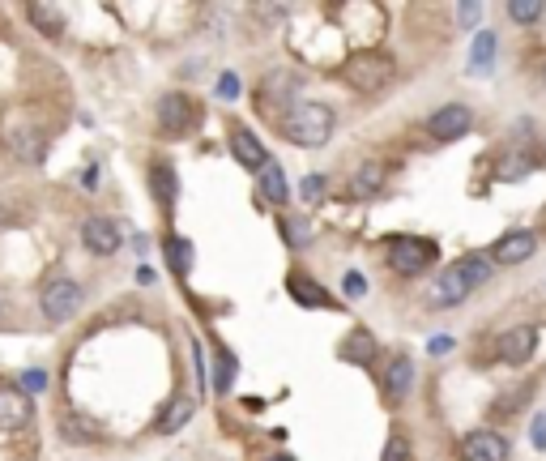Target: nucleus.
<instances>
[{"instance_id": "f704fd0d", "label": "nucleus", "mask_w": 546, "mask_h": 461, "mask_svg": "<svg viewBox=\"0 0 546 461\" xmlns=\"http://www.w3.org/2000/svg\"><path fill=\"white\" fill-rule=\"evenodd\" d=\"M534 444H538V449H546V419L534 423Z\"/></svg>"}, {"instance_id": "423d86ee", "label": "nucleus", "mask_w": 546, "mask_h": 461, "mask_svg": "<svg viewBox=\"0 0 546 461\" xmlns=\"http://www.w3.org/2000/svg\"><path fill=\"white\" fill-rule=\"evenodd\" d=\"M470 124H474L470 107H461V103H448V107H440L436 116L427 120V133L436 137V141H457V137H465V133H470Z\"/></svg>"}, {"instance_id": "473e14b6", "label": "nucleus", "mask_w": 546, "mask_h": 461, "mask_svg": "<svg viewBox=\"0 0 546 461\" xmlns=\"http://www.w3.org/2000/svg\"><path fill=\"white\" fill-rule=\"evenodd\" d=\"M363 291H367V278H363V274H346V295L359 299Z\"/></svg>"}, {"instance_id": "f3484780", "label": "nucleus", "mask_w": 546, "mask_h": 461, "mask_svg": "<svg viewBox=\"0 0 546 461\" xmlns=\"http://www.w3.org/2000/svg\"><path fill=\"white\" fill-rule=\"evenodd\" d=\"M286 286H291V295L299 299L303 308H333V299H329L325 286H316V282H308V278H299V274H295Z\"/></svg>"}, {"instance_id": "5701e85b", "label": "nucleus", "mask_w": 546, "mask_h": 461, "mask_svg": "<svg viewBox=\"0 0 546 461\" xmlns=\"http://www.w3.org/2000/svg\"><path fill=\"white\" fill-rule=\"evenodd\" d=\"M457 269H461V278L470 282V286H483V282L495 274L491 257H461V261H457Z\"/></svg>"}, {"instance_id": "58836bf2", "label": "nucleus", "mask_w": 546, "mask_h": 461, "mask_svg": "<svg viewBox=\"0 0 546 461\" xmlns=\"http://www.w3.org/2000/svg\"><path fill=\"white\" fill-rule=\"evenodd\" d=\"M542 158H546V146H542Z\"/></svg>"}, {"instance_id": "bb28decb", "label": "nucleus", "mask_w": 546, "mask_h": 461, "mask_svg": "<svg viewBox=\"0 0 546 461\" xmlns=\"http://www.w3.org/2000/svg\"><path fill=\"white\" fill-rule=\"evenodd\" d=\"M508 18L512 22H538L542 5H538V0H529V5H525V0H517V5H508Z\"/></svg>"}, {"instance_id": "a211bd4d", "label": "nucleus", "mask_w": 546, "mask_h": 461, "mask_svg": "<svg viewBox=\"0 0 546 461\" xmlns=\"http://www.w3.org/2000/svg\"><path fill=\"white\" fill-rule=\"evenodd\" d=\"M150 184L158 188V201H163V210H171V205H175V193H180V184H175V171H171V163H154V171H150Z\"/></svg>"}, {"instance_id": "4be33fe9", "label": "nucleus", "mask_w": 546, "mask_h": 461, "mask_svg": "<svg viewBox=\"0 0 546 461\" xmlns=\"http://www.w3.org/2000/svg\"><path fill=\"white\" fill-rule=\"evenodd\" d=\"M491 56H495V35L491 30H483V35L474 39V52H470V69L483 77V73H491Z\"/></svg>"}, {"instance_id": "ddd939ff", "label": "nucleus", "mask_w": 546, "mask_h": 461, "mask_svg": "<svg viewBox=\"0 0 546 461\" xmlns=\"http://www.w3.org/2000/svg\"><path fill=\"white\" fill-rule=\"evenodd\" d=\"M231 154L239 158V167H252V171H261V167L269 163L265 146H261V141H256L248 129H231Z\"/></svg>"}, {"instance_id": "72a5a7b5", "label": "nucleus", "mask_w": 546, "mask_h": 461, "mask_svg": "<svg viewBox=\"0 0 546 461\" xmlns=\"http://www.w3.org/2000/svg\"><path fill=\"white\" fill-rule=\"evenodd\" d=\"M478 13H483L478 5H461V26H474V22H478Z\"/></svg>"}, {"instance_id": "f8f14e48", "label": "nucleus", "mask_w": 546, "mask_h": 461, "mask_svg": "<svg viewBox=\"0 0 546 461\" xmlns=\"http://www.w3.org/2000/svg\"><path fill=\"white\" fill-rule=\"evenodd\" d=\"M35 415V406H30V397L18 393V389H0V432H22Z\"/></svg>"}, {"instance_id": "dca6fc26", "label": "nucleus", "mask_w": 546, "mask_h": 461, "mask_svg": "<svg viewBox=\"0 0 546 461\" xmlns=\"http://www.w3.org/2000/svg\"><path fill=\"white\" fill-rule=\"evenodd\" d=\"M192 410H197V402H192V397H175V402L163 410V419L154 423V432H158V436H171V432H180V427L192 419Z\"/></svg>"}, {"instance_id": "f257e3e1", "label": "nucleus", "mask_w": 546, "mask_h": 461, "mask_svg": "<svg viewBox=\"0 0 546 461\" xmlns=\"http://www.w3.org/2000/svg\"><path fill=\"white\" fill-rule=\"evenodd\" d=\"M333 129H337L333 107H325V103H312V99L295 103L291 111H286V120H282V133H286V141H295V146H303V150L325 146V141L333 137Z\"/></svg>"}, {"instance_id": "20e7f679", "label": "nucleus", "mask_w": 546, "mask_h": 461, "mask_svg": "<svg viewBox=\"0 0 546 461\" xmlns=\"http://www.w3.org/2000/svg\"><path fill=\"white\" fill-rule=\"evenodd\" d=\"M436 244L431 240H419V235H401V240H393L389 248V261L401 278H414V274H427L431 265H436Z\"/></svg>"}, {"instance_id": "412c9836", "label": "nucleus", "mask_w": 546, "mask_h": 461, "mask_svg": "<svg viewBox=\"0 0 546 461\" xmlns=\"http://www.w3.org/2000/svg\"><path fill=\"white\" fill-rule=\"evenodd\" d=\"M9 146L18 150L26 163H39L43 158V137L39 133H30V129H18V133H9Z\"/></svg>"}, {"instance_id": "2f4dec72", "label": "nucleus", "mask_w": 546, "mask_h": 461, "mask_svg": "<svg viewBox=\"0 0 546 461\" xmlns=\"http://www.w3.org/2000/svg\"><path fill=\"white\" fill-rule=\"evenodd\" d=\"M218 94L235 99V94H239V77H235V73H222V77H218Z\"/></svg>"}, {"instance_id": "1a4fd4ad", "label": "nucleus", "mask_w": 546, "mask_h": 461, "mask_svg": "<svg viewBox=\"0 0 546 461\" xmlns=\"http://www.w3.org/2000/svg\"><path fill=\"white\" fill-rule=\"evenodd\" d=\"M192 103L184 99V94H163V103H158V124H163L167 137H184L192 129Z\"/></svg>"}, {"instance_id": "39448f33", "label": "nucleus", "mask_w": 546, "mask_h": 461, "mask_svg": "<svg viewBox=\"0 0 546 461\" xmlns=\"http://www.w3.org/2000/svg\"><path fill=\"white\" fill-rule=\"evenodd\" d=\"M470 291H474V286L461 278V269L448 265V269H440V274L427 282V308H457Z\"/></svg>"}, {"instance_id": "2eb2a0df", "label": "nucleus", "mask_w": 546, "mask_h": 461, "mask_svg": "<svg viewBox=\"0 0 546 461\" xmlns=\"http://www.w3.org/2000/svg\"><path fill=\"white\" fill-rule=\"evenodd\" d=\"M256 176H261V193H265V201H273V205H286V201H291V188H286V176H282V167L273 163V158H269V163H265L261 171H256Z\"/></svg>"}, {"instance_id": "a878e982", "label": "nucleus", "mask_w": 546, "mask_h": 461, "mask_svg": "<svg viewBox=\"0 0 546 461\" xmlns=\"http://www.w3.org/2000/svg\"><path fill=\"white\" fill-rule=\"evenodd\" d=\"M350 338H355V342H350L346 346V359H372V351H376V346H372V333H350Z\"/></svg>"}, {"instance_id": "7c9ffc66", "label": "nucleus", "mask_w": 546, "mask_h": 461, "mask_svg": "<svg viewBox=\"0 0 546 461\" xmlns=\"http://www.w3.org/2000/svg\"><path fill=\"white\" fill-rule=\"evenodd\" d=\"M320 193H325V180H320V176L303 180V201H320Z\"/></svg>"}, {"instance_id": "c756f323", "label": "nucleus", "mask_w": 546, "mask_h": 461, "mask_svg": "<svg viewBox=\"0 0 546 461\" xmlns=\"http://www.w3.org/2000/svg\"><path fill=\"white\" fill-rule=\"evenodd\" d=\"M384 461H410V449H406V440L393 436V444L384 449Z\"/></svg>"}, {"instance_id": "c85d7f7f", "label": "nucleus", "mask_w": 546, "mask_h": 461, "mask_svg": "<svg viewBox=\"0 0 546 461\" xmlns=\"http://www.w3.org/2000/svg\"><path fill=\"white\" fill-rule=\"evenodd\" d=\"M231 368H235L231 355H222V359H218V380H214L218 393H227V389H231V380H235V372H231Z\"/></svg>"}, {"instance_id": "9b49d317", "label": "nucleus", "mask_w": 546, "mask_h": 461, "mask_svg": "<svg viewBox=\"0 0 546 461\" xmlns=\"http://www.w3.org/2000/svg\"><path fill=\"white\" fill-rule=\"evenodd\" d=\"M461 457L465 461H504L508 457V440L500 432H470L461 440Z\"/></svg>"}, {"instance_id": "4468645a", "label": "nucleus", "mask_w": 546, "mask_h": 461, "mask_svg": "<svg viewBox=\"0 0 546 461\" xmlns=\"http://www.w3.org/2000/svg\"><path fill=\"white\" fill-rule=\"evenodd\" d=\"M384 180H389V167H384V163H363V167L355 171V180H350V193H355L359 201L380 197Z\"/></svg>"}, {"instance_id": "6e6552de", "label": "nucleus", "mask_w": 546, "mask_h": 461, "mask_svg": "<svg viewBox=\"0 0 546 461\" xmlns=\"http://www.w3.org/2000/svg\"><path fill=\"white\" fill-rule=\"evenodd\" d=\"M534 248H538L534 231H508V235H500V240H495L491 265H521V261L534 257Z\"/></svg>"}, {"instance_id": "f03ea898", "label": "nucleus", "mask_w": 546, "mask_h": 461, "mask_svg": "<svg viewBox=\"0 0 546 461\" xmlns=\"http://www.w3.org/2000/svg\"><path fill=\"white\" fill-rule=\"evenodd\" d=\"M342 73H346V82L355 86L359 94H380L397 77V65L389 56H380V52H359V56L346 60Z\"/></svg>"}, {"instance_id": "cd10ccee", "label": "nucleus", "mask_w": 546, "mask_h": 461, "mask_svg": "<svg viewBox=\"0 0 546 461\" xmlns=\"http://www.w3.org/2000/svg\"><path fill=\"white\" fill-rule=\"evenodd\" d=\"M282 231H286V244H291V248H308V240H312V235H308V222H282Z\"/></svg>"}, {"instance_id": "b1692460", "label": "nucleus", "mask_w": 546, "mask_h": 461, "mask_svg": "<svg viewBox=\"0 0 546 461\" xmlns=\"http://www.w3.org/2000/svg\"><path fill=\"white\" fill-rule=\"evenodd\" d=\"M410 380H414V363L406 355H397L393 368H389V393L393 397H406L410 393Z\"/></svg>"}, {"instance_id": "0eeeda50", "label": "nucleus", "mask_w": 546, "mask_h": 461, "mask_svg": "<svg viewBox=\"0 0 546 461\" xmlns=\"http://www.w3.org/2000/svg\"><path fill=\"white\" fill-rule=\"evenodd\" d=\"M82 244L94 252V257H111V252L120 248V227L111 218L94 214V218L82 222Z\"/></svg>"}, {"instance_id": "aec40b11", "label": "nucleus", "mask_w": 546, "mask_h": 461, "mask_svg": "<svg viewBox=\"0 0 546 461\" xmlns=\"http://www.w3.org/2000/svg\"><path fill=\"white\" fill-rule=\"evenodd\" d=\"M529 171H534V154H521V150H517V154H508V158H504L495 176H500L504 184H512V180H525Z\"/></svg>"}, {"instance_id": "c9c22d12", "label": "nucleus", "mask_w": 546, "mask_h": 461, "mask_svg": "<svg viewBox=\"0 0 546 461\" xmlns=\"http://www.w3.org/2000/svg\"><path fill=\"white\" fill-rule=\"evenodd\" d=\"M26 389H30V393L43 389V376H39V372H26Z\"/></svg>"}, {"instance_id": "e433bc0d", "label": "nucleus", "mask_w": 546, "mask_h": 461, "mask_svg": "<svg viewBox=\"0 0 546 461\" xmlns=\"http://www.w3.org/2000/svg\"><path fill=\"white\" fill-rule=\"evenodd\" d=\"M269 461H291V457H282V453H278V457H269Z\"/></svg>"}, {"instance_id": "393cba45", "label": "nucleus", "mask_w": 546, "mask_h": 461, "mask_svg": "<svg viewBox=\"0 0 546 461\" xmlns=\"http://www.w3.org/2000/svg\"><path fill=\"white\" fill-rule=\"evenodd\" d=\"M167 261H171L175 274H188V269H192V248L184 240H167Z\"/></svg>"}, {"instance_id": "4c0bfd02", "label": "nucleus", "mask_w": 546, "mask_h": 461, "mask_svg": "<svg viewBox=\"0 0 546 461\" xmlns=\"http://www.w3.org/2000/svg\"><path fill=\"white\" fill-rule=\"evenodd\" d=\"M542 82H546V69H542Z\"/></svg>"}, {"instance_id": "7ed1b4c3", "label": "nucleus", "mask_w": 546, "mask_h": 461, "mask_svg": "<svg viewBox=\"0 0 546 461\" xmlns=\"http://www.w3.org/2000/svg\"><path fill=\"white\" fill-rule=\"evenodd\" d=\"M82 304H86L82 286L69 282V278H52V282L43 286V295H39V308H43V316H47L52 325L73 321V316L82 312Z\"/></svg>"}, {"instance_id": "9d476101", "label": "nucleus", "mask_w": 546, "mask_h": 461, "mask_svg": "<svg viewBox=\"0 0 546 461\" xmlns=\"http://www.w3.org/2000/svg\"><path fill=\"white\" fill-rule=\"evenodd\" d=\"M538 338L542 333L534 325H517V329H508L504 338H500V359L504 363H529L538 351Z\"/></svg>"}, {"instance_id": "6ab92c4d", "label": "nucleus", "mask_w": 546, "mask_h": 461, "mask_svg": "<svg viewBox=\"0 0 546 461\" xmlns=\"http://www.w3.org/2000/svg\"><path fill=\"white\" fill-rule=\"evenodd\" d=\"M30 22H35L47 39H60L64 35V13L52 5H30Z\"/></svg>"}]
</instances>
